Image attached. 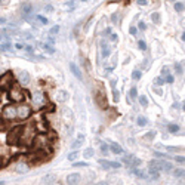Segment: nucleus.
<instances>
[{"instance_id":"obj_42","label":"nucleus","mask_w":185,"mask_h":185,"mask_svg":"<svg viewBox=\"0 0 185 185\" xmlns=\"http://www.w3.org/2000/svg\"><path fill=\"white\" fill-rule=\"evenodd\" d=\"M129 31H130V34H133V36H135V34L138 33V30L135 28V27H130V30H129Z\"/></svg>"},{"instance_id":"obj_1","label":"nucleus","mask_w":185,"mask_h":185,"mask_svg":"<svg viewBox=\"0 0 185 185\" xmlns=\"http://www.w3.org/2000/svg\"><path fill=\"white\" fill-rule=\"evenodd\" d=\"M22 130V126H15L13 129L11 130V133H9V136H8V142L9 144H16V141H18V138H19V135L18 133Z\"/></svg>"},{"instance_id":"obj_46","label":"nucleus","mask_w":185,"mask_h":185,"mask_svg":"<svg viewBox=\"0 0 185 185\" xmlns=\"http://www.w3.org/2000/svg\"><path fill=\"white\" fill-rule=\"evenodd\" d=\"M45 9H46V11H48V12H52V9H53V8H52V6H46Z\"/></svg>"},{"instance_id":"obj_31","label":"nucleus","mask_w":185,"mask_h":185,"mask_svg":"<svg viewBox=\"0 0 185 185\" xmlns=\"http://www.w3.org/2000/svg\"><path fill=\"white\" fill-rule=\"evenodd\" d=\"M74 166H76V167H87V164H86L85 161H79V163H74Z\"/></svg>"},{"instance_id":"obj_11","label":"nucleus","mask_w":185,"mask_h":185,"mask_svg":"<svg viewBox=\"0 0 185 185\" xmlns=\"http://www.w3.org/2000/svg\"><path fill=\"white\" fill-rule=\"evenodd\" d=\"M83 142H85V135H83V133H79V135H77V139L73 142V148H79Z\"/></svg>"},{"instance_id":"obj_5","label":"nucleus","mask_w":185,"mask_h":185,"mask_svg":"<svg viewBox=\"0 0 185 185\" xmlns=\"http://www.w3.org/2000/svg\"><path fill=\"white\" fill-rule=\"evenodd\" d=\"M3 114H5V117H8V119H12V117H15L16 110H15V108H13L12 105H8V107H5V110H3Z\"/></svg>"},{"instance_id":"obj_32","label":"nucleus","mask_w":185,"mask_h":185,"mask_svg":"<svg viewBox=\"0 0 185 185\" xmlns=\"http://www.w3.org/2000/svg\"><path fill=\"white\" fill-rule=\"evenodd\" d=\"M175 160H176L178 163H185V157H182V156H176Z\"/></svg>"},{"instance_id":"obj_30","label":"nucleus","mask_w":185,"mask_h":185,"mask_svg":"<svg viewBox=\"0 0 185 185\" xmlns=\"http://www.w3.org/2000/svg\"><path fill=\"white\" fill-rule=\"evenodd\" d=\"M138 46H139V48L142 49V50H145V49H147V45H145V42H144V40H139V43H138Z\"/></svg>"},{"instance_id":"obj_35","label":"nucleus","mask_w":185,"mask_h":185,"mask_svg":"<svg viewBox=\"0 0 185 185\" xmlns=\"http://www.w3.org/2000/svg\"><path fill=\"white\" fill-rule=\"evenodd\" d=\"M138 5H141V6H147V5H148V0H138Z\"/></svg>"},{"instance_id":"obj_16","label":"nucleus","mask_w":185,"mask_h":185,"mask_svg":"<svg viewBox=\"0 0 185 185\" xmlns=\"http://www.w3.org/2000/svg\"><path fill=\"white\" fill-rule=\"evenodd\" d=\"M126 163L132 164V166H139V164H141V160L136 159V157H129V159H126Z\"/></svg>"},{"instance_id":"obj_24","label":"nucleus","mask_w":185,"mask_h":185,"mask_svg":"<svg viewBox=\"0 0 185 185\" xmlns=\"http://www.w3.org/2000/svg\"><path fill=\"white\" fill-rule=\"evenodd\" d=\"M139 104H141V105L142 107H147L148 105V99H147V96H141V98H139Z\"/></svg>"},{"instance_id":"obj_44","label":"nucleus","mask_w":185,"mask_h":185,"mask_svg":"<svg viewBox=\"0 0 185 185\" xmlns=\"http://www.w3.org/2000/svg\"><path fill=\"white\" fill-rule=\"evenodd\" d=\"M167 83H173V76H167Z\"/></svg>"},{"instance_id":"obj_15","label":"nucleus","mask_w":185,"mask_h":185,"mask_svg":"<svg viewBox=\"0 0 185 185\" xmlns=\"http://www.w3.org/2000/svg\"><path fill=\"white\" fill-rule=\"evenodd\" d=\"M55 181H56L55 175H46V176H43V182H46V184H53Z\"/></svg>"},{"instance_id":"obj_43","label":"nucleus","mask_w":185,"mask_h":185,"mask_svg":"<svg viewBox=\"0 0 185 185\" xmlns=\"http://www.w3.org/2000/svg\"><path fill=\"white\" fill-rule=\"evenodd\" d=\"M102 55H104V56H108V55H110V50H108V48H104V52H102Z\"/></svg>"},{"instance_id":"obj_13","label":"nucleus","mask_w":185,"mask_h":185,"mask_svg":"<svg viewBox=\"0 0 185 185\" xmlns=\"http://www.w3.org/2000/svg\"><path fill=\"white\" fill-rule=\"evenodd\" d=\"M110 150H111V151H113L114 154H122V153H123V148L120 147L119 144H111Z\"/></svg>"},{"instance_id":"obj_26","label":"nucleus","mask_w":185,"mask_h":185,"mask_svg":"<svg viewBox=\"0 0 185 185\" xmlns=\"http://www.w3.org/2000/svg\"><path fill=\"white\" fill-rule=\"evenodd\" d=\"M108 150H110V147H108L107 144H101V151H102L104 154L108 153Z\"/></svg>"},{"instance_id":"obj_3","label":"nucleus","mask_w":185,"mask_h":185,"mask_svg":"<svg viewBox=\"0 0 185 185\" xmlns=\"http://www.w3.org/2000/svg\"><path fill=\"white\" fill-rule=\"evenodd\" d=\"M31 114V110H30V107L27 105H22L18 108V116L21 117V119H27V117Z\"/></svg>"},{"instance_id":"obj_40","label":"nucleus","mask_w":185,"mask_h":185,"mask_svg":"<svg viewBox=\"0 0 185 185\" xmlns=\"http://www.w3.org/2000/svg\"><path fill=\"white\" fill-rule=\"evenodd\" d=\"M9 2H11V0H0V5H2V6H8V5H9Z\"/></svg>"},{"instance_id":"obj_14","label":"nucleus","mask_w":185,"mask_h":185,"mask_svg":"<svg viewBox=\"0 0 185 185\" xmlns=\"http://www.w3.org/2000/svg\"><path fill=\"white\" fill-rule=\"evenodd\" d=\"M95 156V150L93 148H87L83 151V159H90V157H93Z\"/></svg>"},{"instance_id":"obj_9","label":"nucleus","mask_w":185,"mask_h":185,"mask_svg":"<svg viewBox=\"0 0 185 185\" xmlns=\"http://www.w3.org/2000/svg\"><path fill=\"white\" fill-rule=\"evenodd\" d=\"M107 99V96L102 93V92H99V93H96V102L99 104L102 108H107V102H104V101Z\"/></svg>"},{"instance_id":"obj_29","label":"nucleus","mask_w":185,"mask_h":185,"mask_svg":"<svg viewBox=\"0 0 185 185\" xmlns=\"http://www.w3.org/2000/svg\"><path fill=\"white\" fill-rule=\"evenodd\" d=\"M77 156H79L77 153H70L68 154V160H70V161H73V160H76V157H77Z\"/></svg>"},{"instance_id":"obj_8","label":"nucleus","mask_w":185,"mask_h":185,"mask_svg":"<svg viewBox=\"0 0 185 185\" xmlns=\"http://www.w3.org/2000/svg\"><path fill=\"white\" fill-rule=\"evenodd\" d=\"M18 79H19V82H21L22 85H28V82H30V76H28L27 71H21V73L18 74Z\"/></svg>"},{"instance_id":"obj_25","label":"nucleus","mask_w":185,"mask_h":185,"mask_svg":"<svg viewBox=\"0 0 185 185\" xmlns=\"http://www.w3.org/2000/svg\"><path fill=\"white\" fill-rule=\"evenodd\" d=\"M141 76H142V73H141V71H133V73H132V79L133 80H139V79H141Z\"/></svg>"},{"instance_id":"obj_28","label":"nucleus","mask_w":185,"mask_h":185,"mask_svg":"<svg viewBox=\"0 0 185 185\" xmlns=\"http://www.w3.org/2000/svg\"><path fill=\"white\" fill-rule=\"evenodd\" d=\"M50 34H58L59 33V25H55V27H52V28H50Z\"/></svg>"},{"instance_id":"obj_48","label":"nucleus","mask_w":185,"mask_h":185,"mask_svg":"<svg viewBox=\"0 0 185 185\" xmlns=\"http://www.w3.org/2000/svg\"><path fill=\"white\" fill-rule=\"evenodd\" d=\"M156 82H157V83H159V85H161V83H163V80L160 79V77H159V79H156Z\"/></svg>"},{"instance_id":"obj_21","label":"nucleus","mask_w":185,"mask_h":185,"mask_svg":"<svg viewBox=\"0 0 185 185\" xmlns=\"http://www.w3.org/2000/svg\"><path fill=\"white\" fill-rule=\"evenodd\" d=\"M18 172H19V173L28 172V166H27V164H19V166H18Z\"/></svg>"},{"instance_id":"obj_20","label":"nucleus","mask_w":185,"mask_h":185,"mask_svg":"<svg viewBox=\"0 0 185 185\" xmlns=\"http://www.w3.org/2000/svg\"><path fill=\"white\" fill-rule=\"evenodd\" d=\"M151 21H153L154 24H160V15L157 12H154L153 15H151Z\"/></svg>"},{"instance_id":"obj_37","label":"nucleus","mask_w":185,"mask_h":185,"mask_svg":"<svg viewBox=\"0 0 185 185\" xmlns=\"http://www.w3.org/2000/svg\"><path fill=\"white\" fill-rule=\"evenodd\" d=\"M22 11L30 12V11H31V6H30V5H24V6H22Z\"/></svg>"},{"instance_id":"obj_12","label":"nucleus","mask_w":185,"mask_h":185,"mask_svg":"<svg viewBox=\"0 0 185 185\" xmlns=\"http://www.w3.org/2000/svg\"><path fill=\"white\" fill-rule=\"evenodd\" d=\"M70 99V95L68 92H65V90H59L58 92V101L59 102H65V101Z\"/></svg>"},{"instance_id":"obj_22","label":"nucleus","mask_w":185,"mask_h":185,"mask_svg":"<svg viewBox=\"0 0 185 185\" xmlns=\"http://www.w3.org/2000/svg\"><path fill=\"white\" fill-rule=\"evenodd\" d=\"M167 129H169V132L175 133V132H178V130H179V126H178V124H169V126H167Z\"/></svg>"},{"instance_id":"obj_27","label":"nucleus","mask_w":185,"mask_h":185,"mask_svg":"<svg viewBox=\"0 0 185 185\" xmlns=\"http://www.w3.org/2000/svg\"><path fill=\"white\" fill-rule=\"evenodd\" d=\"M129 96H130V98H136V96H138V90L135 89V87H132V89H130V92H129Z\"/></svg>"},{"instance_id":"obj_39","label":"nucleus","mask_w":185,"mask_h":185,"mask_svg":"<svg viewBox=\"0 0 185 185\" xmlns=\"http://www.w3.org/2000/svg\"><path fill=\"white\" fill-rule=\"evenodd\" d=\"M138 28H139V30H145V28H147V25H145V22H139V25H138Z\"/></svg>"},{"instance_id":"obj_7","label":"nucleus","mask_w":185,"mask_h":185,"mask_svg":"<svg viewBox=\"0 0 185 185\" xmlns=\"http://www.w3.org/2000/svg\"><path fill=\"white\" fill-rule=\"evenodd\" d=\"M160 164V170H172L173 169V164L170 161H166V160H159Z\"/></svg>"},{"instance_id":"obj_36","label":"nucleus","mask_w":185,"mask_h":185,"mask_svg":"<svg viewBox=\"0 0 185 185\" xmlns=\"http://www.w3.org/2000/svg\"><path fill=\"white\" fill-rule=\"evenodd\" d=\"M43 48L46 49L49 53H53V48H50V46H48V45H43Z\"/></svg>"},{"instance_id":"obj_38","label":"nucleus","mask_w":185,"mask_h":185,"mask_svg":"<svg viewBox=\"0 0 185 185\" xmlns=\"http://www.w3.org/2000/svg\"><path fill=\"white\" fill-rule=\"evenodd\" d=\"M175 68H176V71H178V73H182V65H181V64H176V65H175Z\"/></svg>"},{"instance_id":"obj_47","label":"nucleus","mask_w":185,"mask_h":185,"mask_svg":"<svg viewBox=\"0 0 185 185\" xmlns=\"http://www.w3.org/2000/svg\"><path fill=\"white\" fill-rule=\"evenodd\" d=\"M111 40H113V42H116V40H117V36H116V34H113V36H111Z\"/></svg>"},{"instance_id":"obj_2","label":"nucleus","mask_w":185,"mask_h":185,"mask_svg":"<svg viewBox=\"0 0 185 185\" xmlns=\"http://www.w3.org/2000/svg\"><path fill=\"white\" fill-rule=\"evenodd\" d=\"M11 98L13 101H22L24 99V93H22V90L19 87H13L11 92Z\"/></svg>"},{"instance_id":"obj_23","label":"nucleus","mask_w":185,"mask_h":185,"mask_svg":"<svg viewBox=\"0 0 185 185\" xmlns=\"http://www.w3.org/2000/svg\"><path fill=\"white\" fill-rule=\"evenodd\" d=\"M167 151H172V153H179V151H184V148H181V147H167Z\"/></svg>"},{"instance_id":"obj_10","label":"nucleus","mask_w":185,"mask_h":185,"mask_svg":"<svg viewBox=\"0 0 185 185\" xmlns=\"http://www.w3.org/2000/svg\"><path fill=\"white\" fill-rule=\"evenodd\" d=\"M70 70H71V73H73L74 76L77 77V79H82V71H80V68L74 62L70 64Z\"/></svg>"},{"instance_id":"obj_50","label":"nucleus","mask_w":185,"mask_h":185,"mask_svg":"<svg viewBox=\"0 0 185 185\" xmlns=\"http://www.w3.org/2000/svg\"><path fill=\"white\" fill-rule=\"evenodd\" d=\"M184 111H185V102H184Z\"/></svg>"},{"instance_id":"obj_33","label":"nucleus","mask_w":185,"mask_h":185,"mask_svg":"<svg viewBox=\"0 0 185 185\" xmlns=\"http://www.w3.org/2000/svg\"><path fill=\"white\" fill-rule=\"evenodd\" d=\"M154 136H156V130H151V132L147 133V139H153Z\"/></svg>"},{"instance_id":"obj_17","label":"nucleus","mask_w":185,"mask_h":185,"mask_svg":"<svg viewBox=\"0 0 185 185\" xmlns=\"http://www.w3.org/2000/svg\"><path fill=\"white\" fill-rule=\"evenodd\" d=\"M136 123H138V126L144 127V126H147V124H148V120H147V117L139 116V117H138V119H136Z\"/></svg>"},{"instance_id":"obj_19","label":"nucleus","mask_w":185,"mask_h":185,"mask_svg":"<svg viewBox=\"0 0 185 185\" xmlns=\"http://www.w3.org/2000/svg\"><path fill=\"white\" fill-rule=\"evenodd\" d=\"M173 8H175V11H176V12H182L185 9V5L182 3V2H176Z\"/></svg>"},{"instance_id":"obj_34","label":"nucleus","mask_w":185,"mask_h":185,"mask_svg":"<svg viewBox=\"0 0 185 185\" xmlns=\"http://www.w3.org/2000/svg\"><path fill=\"white\" fill-rule=\"evenodd\" d=\"M42 96H40V93H36L34 95V102H42V99H40Z\"/></svg>"},{"instance_id":"obj_49","label":"nucleus","mask_w":185,"mask_h":185,"mask_svg":"<svg viewBox=\"0 0 185 185\" xmlns=\"http://www.w3.org/2000/svg\"><path fill=\"white\" fill-rule=\"evenodd\" d=\"M182 40H184V42H185V33H184V34H182Z\"/></svg>"},{"instance_id":"obj_18","label":"nucleus","mask_w":185,"mask_h":185,"mask_svg":"<svg viewBox=\"0 0 185 185\" xmlns=\"http://www.w3.org/2000/svg\"><path fill=\"white\" fill-rule=\"evenodd\" d=\"M175 178H185V169H176L173 170Z\"/></svg>"},{"instance_id":"obj_4","label":"nucleus","mask_w":185,"mask_h":185,"mask_svg":"<svg viewBox=\"0 0 185 185\" xmlns=\"http://www.w3.org/2000/svg\"><path fill=\"white\" fill-rule=\"evenodd\" d=\"M99 164L102 167H105V169H117V167H120V163H116V161H105V160H99Z\"/></svg>"},{"instance_id":"obj_6","label":"nucleus","mask_w":185,"mask_h":185,"mask_svg":"<svg viewBox=\"0 0 185 185\" xmlns=\"http://www.w3.org/2000/svg\"><path fill=\"white\" fill-rule=\"evenodd\" d=\"M80 181H82V176L79 173H71L67 176V182L68 184H79Z\"/></svg>"},{"instance_id":"obj_41","label":"nucleus","mask_w":185,"mask_h":185,"mask_svg":"<svg viewBox=\"0 0 185 185\" xmlns=\"http://www.w3.org/2000/svg\"><path fill=\"white\" fill-rule=\"evenodd\" d=\"M37 18H39V21H40V22H43V24H48V19H46V18H43V16H37Z\"/></svg>"},{"instance_id":"obj_45","label":"nucleus","mask_w":185,"mask_h":185,"mask_svg":"<svg viewBox=\"0 0 185 185\" xmlns=\"http://www.w3.org/2000/svg\"><path fill=\"white\" fill-rule=\"evenodd\" d=\"M156 93H159V95H161V93H163V92H161V89H159V87H156Z\"/></svg>"}]
</instances>
